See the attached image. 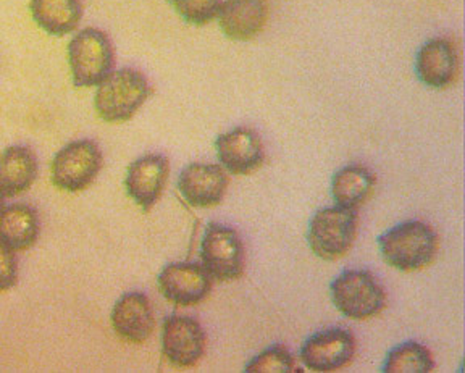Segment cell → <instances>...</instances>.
I'll return each mask as SVG.
<instances>
[{
    "label": "cell",
    "mask_w": 465,
    "mask_h": 373,
    "mask_svg": "<svg viewBox=\"0 0 465 373\" xmlns=\"http://www.w3.org/2000/svg\"><path fill=\"white\" fill-rule=\"evenodd\" d=\"M388 264L400 271L420 270L431 264L438 252L435 230L420 220H406L377 238Z\"/></svg>",
    "instance_id": "1"
},
{
    "label": "cell",
    "mask_w": 465,
    "mask_h": 373,
    "mask_svg": "<svg viewBox=\"0 0 465 373\" xmlns=\"http://www.w3.org/2000/svg\"><path fill=\"white\" fill-rule=\"evenodd\" d=\"M151 95L144 74L134 68H120L102 81L94 95L97 115L109 123H122L136 115Z\"/></svg>",
    "instance_id": "2"
},
{
    "label": "cell",
    "mask_w": 465,
    "mask_h": 373,
    "mask_svg": "<svg viewBox=\"0 0 465 373\" xmlns=\"http://www.w3.org/2000/svg\"><path fill=\"white\" fill-rule=\"evenodd\" d=\"M68 65L76 88L99 86L115 66V51L109 34L97 28H84L68 44Z\"/></svg>",
    "instance_id": "3"
},
{
    "label": "cell",
    "mask_w": 465,
    "mask_h": 373,
    "mask_svg": "<svg viewBox=\"0 0 465 373\" xmlns=\"http://www.w3.org/2000/svg\"><path fill=\"white\" fill-rule=\"evenodd\" d=\"M357 220V209L341 205L319 209L311 219L307 233L313 254L323 260L344 256L356 240Z\"/></svg>",
    "instance_id": "4"
},
{
    "label": "cell",
    "mask_w": 465,
    "mask_h": 373,
    "mask_svg": "<svg viewBox=\"0 0 465 373\" xmlns=\"http://www.w3.org/2000/svg\"><path fill=\"white\" fill-rule=\"evenodd\" d=\"M330 293L334 308L351 320L371 319L386 306L385 290L369 270L342 271L331 281Z\"/></svg>",
    "instance_id": "5"
},
{
    "label": "cell",
    "mask_w": 465,
    "mask_h": 373,
    "mask_svg": "<svg viewBox=\"0 0 465 373\" xmlns=\"http://www.w3.org/2000/svg\"><path fill=\"white\" fill-rule=\"evenodd\" d=\"M102 165L104 155L95 141H72L52 159V183L66 192H80L94 183Z\"/></svg>",
    "instance_id": "6"
},
{
    "label": "cell",
    "mask_w": 465,
    "mask_h": 373,
    "mask_svg": "<svg viewBox=\"0 0 465 373\" xmlns=\"http://www.w3.org/2000/svg\"><path fill=\"white\" fill-rule=\"evenodd\" d=\"M201 260L205 270L218 281H232L244 273V246L232 227L212 221L201 242Z\"/></svg>",
    "instance_id": "7"
},
{
    "label": "cell",
    "mask_w": 465,
    "mask_h": 373,
    "mask_svg": "<svg viewBox=\"0 0 465 373\" xmlns=\"http://www.w3.org/2000/svg\"><path fill=\"white\" fill-rule=\"evenodd\" d=\"M356 354V338L346 329L315 333L301 346L299 358L313 372H334L351 364Z\"/></svg>",
    "instance_id": "8"
},
{
    "label": "cell",
    "mask_w": 465,
    "mask_h": 373,
    "mask_svg": "<svg viewBox=\"0 0 465 373\" xmlns=\"http://www.w3.org/2000/svg\"><path fill=\"white\" fill-rule=\"evenodd\" d=\"M207 337L203 325L189 315H172L162 329V351L174 367H193L203 358Z\"/></svg>",
    "instance_id": "9"
},
{
    "label": "cell",
    "mask_w": 465,
    "mask_h": 373,
    "mask_svg": "<svg viewBox=\"0 0 465 373\" xmlns=\"http://www.w3.org/2000/svg\"><path fill=\"white\" fill-rule=\"evenodd\" d=\"M212 277L196 262H174L163 267L157 277L160 293L176 306L201 304L212 291Z\"/></svg>",
    "instance_id": "10"
},
{
    "label": "cell",
    "mask_w": 465,
    "mask_h": 373,
    "mask_svg": "<svg viewBox=\"0 0 465 373\" xmlns=\"http://www.w3.org/2000/svg\"><path fill=\"white\" fill-rule=\"evenodd\" d=\"M460 70L459 47L450 37H433L415 55L417 78L429 88H450Z\"/></svg>",
    "instance_id": "11"
},
{
    "label": "cell",
    "mask_w": 465,
    "mask_h": 373,
    "mask_svg": "<svg viewBox=\"0 0 465 373\" xmlns=\"http://www.w3.org/2000/svg\"><path fill=\"white\" fill-rule=\"evenodd\" d=\"M220 165L232 175H249L265 162L261 136L246 126H236L215 141Z\"/></svg>",
    "instance_id": "12"
},
{
    "label": "cell",
    "mask_w": 465,
    "mask_h": 373,
    "mask_svg": "<svg viewBox=\"0 0 465 373\" xmlns=\"http://www.w3.org/2000/svg\"><path fill=\"white\" fill-rule=\"evenodd\" d=\"M228 183L225 169L215 163H189L178 176V190L183 199L197 209L220 204L225 198Z\"/></svg>",
    "instance_id": "13"
},
{
    "label": "cell",
    "mask_w": 465,
    "mask_h": 373,
    "mask_svg": "<svg viewBox=\"0 0 465 373\" xmlns=\"http://www.w3.org/2000/svg\"><path fill=\"white\" fill-rule=\"evenodd\" d=\"M170 162L162 154H145L131 163L126 173V192L149 212L157 204L167 184Z\"/></svg>",
    "instance_id": "14"
},
{
    "label": "cell",
    "mask_w": 465,
    "mask_h": 373,
    "mask_svg": "<svg viewBox=\"0 0 465 373\" xmlns=\"http://www.w3.org/2000/svg\"><path fill=\"white\" fill-rule=\"evenodd\" d=\"M112 327L116 335L130 343H144L155 327L153 304L144 293L131 291L116 300L112 310Z\"/></svg>",
    "instance_id": "15"
},
{
    "label": "cell",
    "mask_w": 465,
    "mask_h": 373,
    "mask_svg": "<svg viewBox=\"0 0 465 373\" xmlns=\"http://www.w3.org/2000/svg\"><path fill=\"white\" fill-rule=\"evenodd\" d=\"M220 28L232 41L257 36L269 20L267 0H225L220 8Z\"/></svg>",
    "instance_id": "16"
},
{
    "label": "cell",
    "mask_w": 465,
    "mask_h": 373,
    "mask_svg": "<svg viewBox=\"0 0 465 373\" xmlns=\"http://www.w3.org/2000/svg\"><path fill=\"white\" fill-rule=\"evenodd\" d=\"M37 155L29 146L15 144L0 154V190L5 198L23 194L36 182Z\"/></svg>",
    "instance_id": "17"
},
{
    "label": "cell",
    "mask_w": 465,
    "mask_h": 373,
    "mask_svg": "<svg viewBox=\"0 0 465 373\" xmlns=\"http://www.w3.org/2000/svg\"><path fill=\"white\" fill-rule=\"evenodd\" d=\"M39 233V215L31 205L10 204L0 211V241L12 250L33 248Z\"/></svg>",
    "instance_id": "18"
},
{
    "label": "cell",
    "mask_w": 465,
    "mask_h": 373,
    "mask_svg": "<svg viewBox=\"0 0 465 373\" xmlns=\"http://www.w3.org/2000/svg\"><path fill=\"white\" fill-rule=\"evenodd\" d=\"M29 10L39 28L52 36H65L80 26L81 0H31Z\"/></svg>",
    "instance_id": "19"
},
{
    "label": "cell",
    "mask_w": 465,
    "mask_h": 373,
    "mask_svg": "<svg viewBox=\"0 0 465 373\" xmlns=\"http://www.w3.org/2000/svg\"><path fill=\"white\" fill-rule=\"evenodd\" d=\"M375 188V175L362 165H346L338 170L331 180V196L341 207L357 209L363 204Z\"/></svg>",
    "instance_id": "20"
},
{
    "label": "cell",
    "mask_w": 465,
    "mask_h": 373,
    "mask_svg": "<svg viewBox=\"0 0 465 373\" xmlns=\"http://www.w3.org/2000/svg\"><path fill=\"white\" fill-rule=\"evenodd\" d=\"M435 368L431 352L420 343L406 341L394 346L388 352L381 372L385 373H429Z\"/></svg>",
    "instance_id": "21"
},
{
    "label": "cell",
    "mask_w": 465,
    "mask_h": 373,
    "mask_svg": "<svg viewBox=\"0 0 465 373\" xmlns=\"http://www.w3.org/2000/svg\"><path fill=\"white\" fill-rule=\"evenodd\" d=\"M247 373H298L296 358L283 344H273L251 358L244 367Z\"/></svg>",
    "instance_id": "22"
},
{
    "label": "cell",
    "mask_w": 465,
    "mask_h": 373,
    "mask_svg": "<svg viewBox=\"0 0 465 373\" xmlns=\"http://www.w3.org/2000/svg\"><path fill=\"white\" fill-rule=\"evenodd\" d=\"M170 4L184 22L203 26L217 18L223 0H170Z\"/></svg>",
    "instance_id": "23"
},
{
    "label": "cell",
    "mask_w": 465,
    "mask_h": 373,
    "mask_svg": "<svg viewBox=\"0 0 465 373\" xmlns=\"http://www.w3.org/2000/svg\"><path fill=\"white\" fill-rule=\"evenodd\" d=\"M18 281V262L15 250L0 241V291L12 290Z\"/></svg>",
    "instance_id": "24"
},
{
    "label": "cell",
    "mask_w": 465,
    "mask_h": 373,
    "mask_svg": "<svg viewBox=\"0 0 465 373\" xmlns=\"http://www.w3.org/2000/svg\"><path fill=\"white\" fill-rule=\"evenodd\" d=\"M5 207V194L0 190V211Z\"/></svg>",
    "instance_id": "25"
}]
</instances>
